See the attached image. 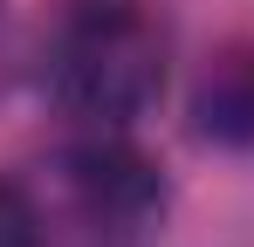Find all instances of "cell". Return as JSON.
Listing matches in <instances>:
<instances>
[{"mask_svg":"<svg viewBox=\"0 0 254 247\" xmlns=\"http://www.w3.org/2000/svg\"><path fill=\"white\" fill-rule=\"evenodd\" d=\"M172 76V21L158 0H62L42 41V89L89 130H130Z\"/></svg>","mask_w":254,"mask_h":247,"instance_id":"cell-1","label":"cell"},{"mask_svg":"<svg viewBox=\"0 0 254 247\" xmlns=\"http://www.w3.org/2000/svg\"><path fill=\"white\" fill-rule=\"evenodd\" d=\"M69 192H76V206L96 227H144L165 206V179L117 130H96L83 151H69Z\"/></svg>","mask_w":254,"mask_h":247,"instance_id":"cell-2","label":"cell"},{"mask_svg":"<svg viewBox=\"0 0 254 247\" xmlns=\"http://www.w3.org/2000/svg\"><path fill=\"white\" fill-rule=\"evenodd\" d=\"M192 130L213 144L254 151V41L220 48L192 82Z\"/></svg>","mask_w":254,"mask_h":247,"instance_id":"cell-3","label":"cell"},{"mask_svg":"<svg viewBox=\"0 0 254 247\" xmlns=\"http://www.w3.org/2000/svg\"><path fill=\"white\" fill-rule=\"evenodd\" d=\"M0 247H42V213L14 185H0Z\"/></svg>","mask_w":254,"mask_h":247,"instance_id":"cell-4","label":"cell"},{"mask_svg":"<svg viewBox=\"0 0 254 247\" xmlns=\"http://www.w3.org/2000/svg\"><path fill=\"white\" fill-rule=\"evenodd\" d=\"M14 76V14H7V0H0V89Z\"/></svg>","mask_w":254,"mask_h":247,"instance_id":"cell-5","label":"cell"}]
</instances>
